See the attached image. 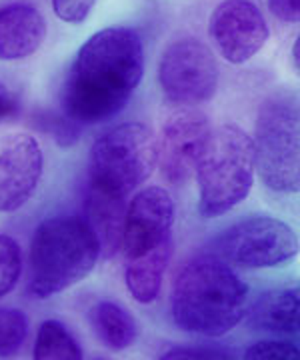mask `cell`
Returning <instances> with one entry per match:
<instances>
[{"mask_svg":"<svg viewBox=\"0 0 300 360\" xmlns=\"http://www.w3.org/2000/svg\"><path fill=\"white\" fill-rule=\"evenodd\" d=\"M174 198L162 186H148L126 206L122 248L129 260L138 258L172 240Z\"/></svg>","mask_w":300,"mask_h":360,"instance_id":"12","label":"cell"},{"mask_svg":"<svg viewBox=\"0 0 300 360\" xmlns=\"http://www.w3.org/2000/svg\"><path fill=\"white\" fill-rule=\"evenodd\" d=\"M158 360H240L233 350L216 347H172Z\"/></svg>","mask_w":300,"mask_h":360,"instance_id":"22","label":"cell"},{"mask_svg":"<svg viewBox=\"0 0 300 360\" xmlns=\"http://www.w3.org/2000/svg\"><path fill=\"white\" fill-rule=\"evenodd\" d=\"M254 172V144L247 132L236 124L212 130L195 167L200 214L216 219L230 212L252 191Z\"/></svg>","mask_w":300,"mask_h":360,"instance_id":"4","label":"cell"},{"mask_svg":"<svg viewBox=\"0 0 300 360\" xmlns=\"http://www.w3.org/2000/svg\"><path fill=\"white\" fill-rule=\"evenodd\" d=\"M32 360H84V354L68 326L51 319L39 326Z\"/></svg>","mask_w":300,"mask_h":360,"instance_id":"18","label":"cell"},{"mask_svg":"<svg viewBox=\"0 0 300 360\" xmlns=\"http://www.w3.org/2000/svg\"><path fill=\"white\" fill-rule=\"evenodd\" d=\"M170 258H172V240L126 262L124 284L136 302L150 304L157 300Z\"/></svg>","mask_w":300,"mask_h":360,"instance_id":"16","label":"cell"},{"mask_svg":"<svg viewBox=\"0 0 300 360\" xmlns=\"http://www.w3.org/2000/svg\"><path fill=\"white\" fill-rule=\"evenodd\" d=\"M54 14L66 25H82L92 13L96 0H48Z\"/></svg>","mask_w":300,"mask_h":360,"instance_id":"23","label":"cell"},{"mask_svg":"<svg viewBox=\"0 0 300 360\" xmlns=\"http://www.w3.org/2000/svg\"><path fill=\"white\" fill-rule=\"evenodd\" d=\"M48 34V25L37 6L11 2L0 6V60L16 63L37 54Z\"/></svg>","mask_w":300,"mask_h":360,"instance_id":"13","label":"cell"},{"mask_svg":"<svg viewBox=\"0 0 300 360\" xmlns=\"http://www.w3.org/2000/svg\"><path fill=\"white\" fill-rule=\"evenodd\" d=\"M296 252V232L266 214L240 220L214 240V257L240 269H274L292 260Z\"/></svg>","mask_w":300,"mask_h":360,"instance_id":"7","label":"cell"},{"mask_svg":"<svg viewBox=\"0 0 300 360\" xmlns=\"http://www.w3.org/2000/svg\"><path fill=\"white\" fill-rule=\"evenodd\" d=\"M158 84L164 98L174 106L207 103L219 89L216 58L200 40H174L160 56Z\"/></svg>","mask_w":300,"mask_h":360,"instance_id":"8","label":"cell"},{"mask_svg":"<svg viewBox=\"0 0 300 360\" xmlns=\"http://www.w3.org/2000/svg\"><path fill=\"white\" fill-rule=\"evenodd\" d=\"M299 101L276 90L262 101L254 129V156L262 182L274 193H299L300 184Z\"/></svg>","mask_w":300,"mask_h":360,"instance_id":"6","label":"cell"},{"mask_svg":"<svg viewBox=\"0 0 300 360\" xmlns=\"http://www.w3.org/2000/svg\"><path fill=\"white\" fill-rule=\"evenodd\" d=\"M242 360H300V352L288 340H261L248 347Z\"/></svg>","mask_w":300,"mask_h":360,"instance_id":"21","label":"cell"},{"mask_svg":"<svg viewBox=\"0 0 300 360\" xmlns=\"http://www.w3.org/2000/svg\"><path fill=\"white\" fill-rule=\"evenodd\" d=\"M28 336V319L20 309L0 307V359L16 356Z\"/></svg>","mask_w":300,"mask_h":360,"instance_id":"19","label":"cell"},{"mask_svg":"<svg viewBox=\"0 0 300 360\" xmlns=\"http://www.w3.org/2000/svg\"><path fill=\"white\" fill-rule=\"evenodd\" d=\"M98 258L100 246L84 219H46L30 243L28 292L34 298L65 292L91 274Z\"/></svg>","mask_w":300,"mask_h":360,"instance_id":"3","label":"cell"},{"mask_svg":"<svg viewBox=\"0 0 300 360\" xmlns=\"http://www.w3.org/2000/svg\"><path fill=\"white\" fill-rule=\"evenodd\" d=\"M22 274V250L13 236L0 232V298L11 295Z\"/></svg>","mask_w":300,"mask_h":360,"instance_id":"20","label":"cell"},{"mask_svg":"<svg viewBox=\"0 0 300 360\" xmlns=\"http://www.w3.org/2000/svg\"><path fill=\"white\" fill-rule=\"evenodd\" d=\"M144 75V46L136 30L110 26L94 32L66 72L60 101L72 124H100L131 103Z\"/></svg>","mask_w":300,"mask_h":360,"instance_id":"1","label":"cell"},{"mask_svg":"<svg viewBox=\"0 0 300 360\" xmlns=\"http://www.w3.org/2000/svg\"><path fill=\"white\" fill-rule=\"evenodd\" d=\"M84 222L100 246V257L110 258L122 248V226L126 214V200L115 198L98 191H86Z\"/></svg>","mask_w":300,"mask_h":360,"instance_id":"14","label":"cell"},{"mask_svg":"<svg viewBox=\"0 0 300 360\" xmlns=\"http://www.w3.org/2000/svg\"><path fill=\"white\" fill-rule=\"evenodd\" d=\"M18 112V101L6 84L0 82V124Z\"/></svg>","mask_w":300,"mask_h":360,"instance_id":"25","label":"cell"},{"mask_svg":"<svg viewBox=\"0 0 300 360\" xmlns=\"http://www.w3.org/2000/svg\"><path fill=\"white\" fill-rule=\"evenodd\" d=\"M299 51H300V42L299 39L294 40V46H292V52H290V56H292V60H294V70H299Z\"/></svg>","mask_w":300,"mask_h":360,"instance_id":"26","label":"cell"},{"mask_svg":"<svg viewBox=\"0 0 300 360\" xmlns=\"http://www.w3.org/2000/svg\"><path fill=\"white\" fill-rule=\"evenodd\" d=\"M94 360H106V359H94Z\"/></svg>","mask_w":300,"mask_h":360,"instance_id":"27","label":"cell"},{"mask_svg":"<svg viewBox=\"0 0 300 360\" xmlns=\"http://www.w3.org/2000/svg\"><path fill=\"white\" fill-rule=\"evenodd\" d=\"M209 116L196 106H176L162 120L158 165L170 184H183L195 174L198 156L209 141Z\"/></svg>","mask_w":300,"mask_h":360,"instance_id":"9","label":"cell"},{"mask_svg":"<svg viewBox=\"0 0 300 360\" xmlns=\"http://www.w3.org/2000/svg\"><path fill=\"white\" fill-rule=\"evenodd\" d=\"M44 172L39 141L27 132L0 136V212H16L32 198Z\"/></svg>","mask_w":300,"mask_h":360,"instance_id":"11","label":"cell"},{"mask_svg":"<svg viewBox=\"0 0 300 360\" xmlns=\"http://www.w3.org/2000/svg\"><path fill=\"white\" fill-rule=\"evenodd\" d=\"M247 307V283L214 255L188 260L174 276L170 314L184 333L226 335L244 319Z\"/></svg>","mask_w":300,"mask_h":360,"instance_id":"2","label":"cell"},{"mask_svg":"<svg viewBox=\"0 0 300 360\" xmlns=\"http://www.w3.org/2000/svg\"><path fill=\"white\" fill-rule=\"evenodd\" d=\"M158 165V141L143 122H122L103 132L91 148L89 188L122 198L150 179Z\"/></svg>","mask_w":300,"mask_h":360,"instance_id":"5","label":"cell"},{"mask_svg":"<svg viewBox=\"0 0 300 360\" xmlns=\"http://www.w3.org/2000/svg\"><path fill=\"white\" fill-rule=\"evenodd\" d=\"M248 312V324L254 330L292 335L300 326V292L294 288L268 290L252 304Z\"/></svg>","mask_w":300,"mask_h":360,"instance_id":"15","label":"cell"},{"mask_svg":"<svg viewBox=\"0 0 300 360\" xmlns=\"http://www.w3.org/2000/svg\"><path fill=\"white\" fill-rule=\"evenodd\" d=\"M210 39L230 65H244L264 49L270 28L252 0H222L212 11Z\"/></svg>","mask_w":300,"mask_h":360,"instance_id":"10","label":"cell"},{"mask_svg":"<svg viewBox=\"0 0 300 360\" xmlns=\"http://www.w3.org/2000/svg\"><path fill=\"white\" fill-rule=\"evenodd\" d=\"M94 335L110 350H126L138 336V324L129 310L112 300H100L89 310Z\"/></svg>","mask_w":300,"mask_h":360,"instance_id":"17","label":"cell"},{"mask_svg":"<svg viewBox=\"0 0 300 360\" xmlns=\"http://www.w3.org/2000/svg\"><path fill=\"white\" fill-rule=\"evenodd\" d=\"M264 6L274 18L285 25H296L300 16V0H264Z\"/></svg>","mask_w":300,"mask_h":360,"instance_id":"24","label":"cell"}]
</instances>
